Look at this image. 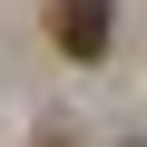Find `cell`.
Wrapping results in <instances>:
<instances>
[{
    "instance_id": "obj_1",
    "label": "cell",
    "mask_w": 147,
    "mask_h": 147,
    "mask_svg": "<svg viewBox=\"0 0 147 147\" xmlns=\"http://www.w3.org/2000/svg\"><path fill=\"white\" fill-rule=\"evenodd\" d=\"M49 49L59 59H108V30H118V0H49L39 10Z\"/></svg>"
}]
</instances>
